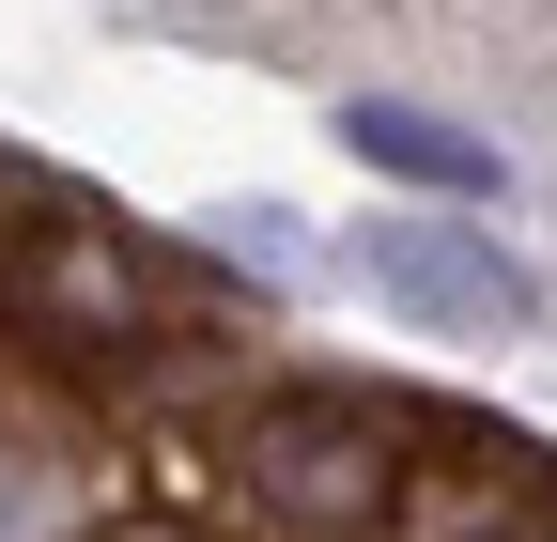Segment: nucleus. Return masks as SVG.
I'll list each match as a JSON object with an SVG mask.
<instances>
[{
  "label": "nucleus",
  "mask_w": 557,
  "mask_h": 542,
  "mask_svg": "<svg viewBox=\"0 0 557 542\" xmlns=\"http://www.w3.org/2000/svg\"><path fill=\"white\" fill-rule=\"evenodd\" d=\"M233 496L295 542H372L403 512V419L372 387H263L233 419Z\"/></svg>",
  "instance_id": "f257e3e1"
},
{
  "label": "nucleus",
  "mask_w": 557,
  "mask_h": 542,
  "mask_svg": "<svg viewBox=\"0 0 557 542\" xmlns=\"http://www.w3.org/2000/svg\"><path fill=\"white\" fill-rule=\"evenodd\" d=\"M357 280L418 325H542V280L480 233V218H372L357 233Z\"/></svg>",
  "instance_id": "f03ea898"
},
{
  "label": "nucleus",
  "mask_w": 557,
  "mask_h": 542,
  "mask_svg": "<svg viewBox=\"0 0 557 542\" xmlns=\"http://www.w3.org/2000/svg\"><path fill=\"white\" fill-rule=\"evenodd\" d=\"M0 295H16L47 342H139V325H156V280H139V248H124V233H94V218H47V233H16Z\"/></svg>",
  "instance_id": "7ed1b4c3"
},
{
  "label": "nucleus",
  "mask_w": 557,
  "mask_h": 542,
  "mask_svg": "<svg viewBox=\"0 0 557 542\" xmlns=\"http://www.w3.org/2000/svg\"><path fill=\"white\" fill-rule=\"evenodd\" d=\"M341 140H357L372 171H403V186H449V201L496 186V140H465V124H434V109H387V94L341 109Z\"/></svg>",
  "instance_id": "20e7f679"
},
{
  "label": "nucleus",
  "mask_w": 557,
  "mask_h": 542,
  "mask_svg": "<svg viewBox=\"0 0 557 542\" xmlns=\"http://www.w3.org/2000/svg\"><path fill=\"white\" fill-rule=\"evenodd\" d=\"M0 542H94V496L47 465H0Z\"/></svg>",
  "instance_id": "39448f33"
},
{
  "label": "nucleus",
  "mask_w": 557,
  "mask_h": 542,
  "mask_svg": "<svg viewBox=\"0 0 557 542\" xmlns=\"http://www.w3.org/2000/svg\"><path fill=\"white\" fill-rule=\"evenodd\" d=\"M527 542H557V496H542V527H527Z\"/></svg>",
  "instance_id": "423d86ee"
}]
</instances>
